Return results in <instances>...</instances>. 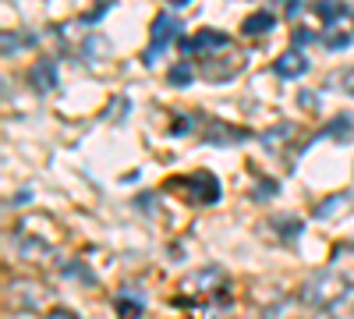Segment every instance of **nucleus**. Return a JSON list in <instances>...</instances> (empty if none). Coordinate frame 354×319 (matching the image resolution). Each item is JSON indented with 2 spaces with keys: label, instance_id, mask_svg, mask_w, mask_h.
Wrapping results in <instances>:
<instances>
[{
  "label": "nucleus",
  "instance_id": "obj_1",
  "mask_svg": "<svg viewBox=\"0 0 354 319\" xmlns=\"http://www.w3.org/2000/svg\"><path fill=\"white\" fill-rule=\"evenodd\" d=\"M347 298V280L337 270H322L301 287V302L312 309H337Z\"/></svg>",
  "mask_w": 354,
  "mask_h": 319
},
{
  "label": "nucleus",
  "instance_id": "obj_2",
  "mask_svg": "<svg viewBox=\"0 0 354 319\" xmlns=\"http://www.w3.org/2000/svg\"><path fill=\"white\" fill-rule=\"evenodd\" d=\"M181 33H185L181 18H174V15L163 11V15L153 21V46L145 50V64H156V57L167 50V43H170V39H181Z\"/></svg>",
  "mask_w": 354,
  "mask_h": 319
},
{
  "label": "nucleus",
  "instance_id": "obj_3",
  "mask_svg": "<svg viewBox=\"0 0 354 319\" xmlns=\"http://www.w3.org/2000/svg\"><path fill=\"white\" fill-rule=\"evenodd\" d=\"M185 188L192 192V199L198 202V206H205V202H216V199H220V181L213 178V174H205V170H195L192 178L185 181Z\"/></svg>",
  "mask_w": 354,
  "mask_h": 319
},
{
  "label": "nucleus",
  "instance_id": "obj_4",
  "mask_svg": "<svg viewBox=\"0 0 354 319\" xmlns=\"http://www.w3.org/2000/svg\"><path fill=\"white\" fill-rule=\"evenodd\" d=\"M227 36L223 33H216V28H205V33H198L195 39H185L181 36V50L188 53V57H198V53H209V50H227Z\"/></svg>",
  "mask_w": 354,
  "mask_h": 319
},
{
  "label": "nucleus",
  "instance_id": "obj_5",
  "mask_svg": "<svg viewBox=\"0 0 354 319\" xmlns=\"http://www.w3.org/2000/svg\"><path fill=\"white\" fill-rule=\"evenodd\" d=\"M28 82H32L36 93H53L57 89V64L53 61H36L32 71H28Z\"/></svg>",
  "mask_w": 354,
  "mask_h": 319
},
{
  "label": "nucleus",
  "instance_id": "obj_6",
  "mask_svg": "<svg viewBox=\"0 0 354 319\" xmlns=\"http://www.w3.org/2000/svg\"><path fill=\"white\" fill-rule=\"evenodd\" d=\"M273 71H277L280 78H298V75L308 71V61H305L298 50H287V53H280L277 61H273Z\"/></svg>",
  "mask_w": 354,
  "mask_h": 319
},
{
  "label": "nucleus",
  "instance_id": "obj_7",
  "mask_svg": "<svg viewBox=\"0 0 354 319\" xmlns=\"http://www.w3.org/2000/svg\"><path fill=\"white\" fill-rule=\"evenodd\" d=\"M273 25H277V18H273L270 11H255V15L245 18L241 33H245V36H266V33H273Z\"/></svg>",
  "mask_w": 354,
  "mask_h": 319
},
{
  "label": "nucleus",
  "instance_id": "obj_8",
  "mask_svg": "<svg viewBox=\"0 0 354 319\" xmlns=\"http://www.w3.org/2000/svg\"><path fill=\"white\" fill-rule=\"evenodd\" d=\"M347 206H351L347 195H330V199H322V206H315V220H333V217L344 213Z\"/></svg>",
  "mask_w": 354,
  "mask_h": 319
},
{
  "label": "nucleus",
  "instance_id": "obj_9",
  "mask_svg": "<svg viewBox=\"0 0 354 319\" xmlns=\"http://www.w3.org/2000/svg\"><path fill=\"white\" fill-rule=\"evenodd\" d=\"M315 15L326 21V25H333L337 18L347 15V4H344V0H315Z\"/></svg>",
  "mask_w": 354,
  "mask_h": 319
},
{
  "label": "nucleus",
  "instance_id": "obj_10",
  "mask_svg": "<svg viewBox=\"0 0 354 319\" xmlns=\"http://www.w3.org/2000/svg\"><path fill=\"white\" fill-rule=\"evenodd\" d=\"M167 78H170V85H188V82L195 78V71H192L188 64H177V68H170Z\"/></svg>",
  "mask_w": 354,
  "mask_h": 319
},
{
  "label": "nucleus",
  "instance_id": "obj_11",
  "mask_svg": "<svg viewBox=\"0 0 354 319\" xmlns=\"http://www.w3.org/2000/svg\"><path fill=\"white\" fill-rule=\"evenodd\" d=\"M117 309H121V312H131V316H138V312H142V302H128V298H121V302H117Z\"/></svg>",
  "mask_w": 354,
  "mask_h": 319
},
{
  "label": "nucleus",
  "instance_id": "obj_12",
  "mask_svg": "<svg viewBox=\"0 0 354 319\" xmlns=\"http://www.w3.org/2000/svg\"><path fill=\"white\" fill-rule=\"evenodd\" d=\"M347 43H351V33H347V36H330V39H326V46H333V50H340V46H347Z\"/></svg>",
  "mask_w": 354,
  "mask_h": 319
},
{
  "label": "nucleus",
  "instance_id": "obj_13",
  "mask_svg": "<svg viewBox=\"0 0 354 319\" xmlns=\"http://www.w3.org/2000/svg\"><path fill=\"white\" fill-rule=\"evenodd\" d=\"M312 39V33H308V28H298V33H294V46H305Z\"/></svg>",
  "mask_w": 354,
  "mask_h": 319
},
{
  "label": "nucleus",
  "instance_id": "obj_14",
  "mask_svg": "<svg viewBox=\"0 0 354 319\" xmlns=\"http://www.w3.org/2000/svg\"><path fill=\"white\" fill-rule=\"evenodd\" d=\"M301 15V0H290V8H287V18H298Z\"/></svg>",
  "mask_w": 354,
  "mask_h": 319
},
{
  "label": "nucleus",
  "instance_id": "obj_15",
  "mask_svg": "<svg viewBox=\"0 0 354 319\" xmlns=\"http://www.w3.org/2000/svg\"><path fill=\"white\" fill-rule=\"evenodd\" d=\"M167 4H174V8H181V4H188V0H167Z\"/></svg>",
  "mask_w": 354,
  "mask_h": 319
}]
</instances>
